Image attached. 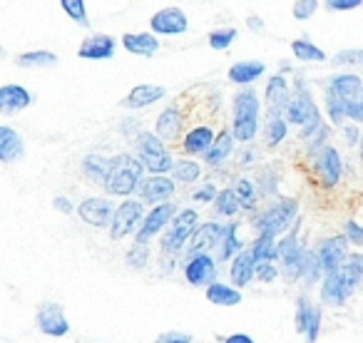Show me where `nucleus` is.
<instances>
[{
    "instance_id": "nucleus-28",
    "label": "nucleus",
    "mask_w": 363,
    "mask_h": 343,
    "mask_svg": "<svg viewBox=\"0 0 363 343\" xmlns=\"http://www.w3.org/2000/svg\"><path fill=\"white\" fill-rule=\"evenodd\" d=\"M122 45H125V50L132 52V55H145V57H152L160 50V40H157L152 33H127V35L122 38Z\"/></svg>"
},
{
    "instance_id": "nucleus-11",
    "label": "nucleus",
    "mask_w": 363,
    "mask_h": 343,
    "mask_svg": "<svg viewBox=\"0 0 363 343\" xmlns=\"http://www.w3.org/2000/svg\"><path fill=\"white\" fill-rule=\"evenodd\" d=\"M323 311L321 306H313L306 293L296 298V331L306 336V343H316L318 331H321Z\"/></svg>"
},
{
    "instance_id": "nucleus-18",
    "label": "nucleus",
    "mask_w": 363,
    "mask_h": 343,
    "mask_svg": "<svg viewBox=\"0 0 363 343\" xmlns=\"http://www.w3.org/2000/svg\"><path fill=\"white\" fill-rule=\"evenodd\" d=\"M351 296H353V291L348 288V283H346V279H343L341 271L326 274V276H323L321 301L326 303V306H343Z\"/></svg>"
},
{
    "instance_id": "nucleus-34",
    "label": "nucleus",
    "mask_w": 363,
    "mask_h": 343,
    "mask_svg": "<svg viewBox=\"0 0 363 343\" xmlns=\"http://www.w3.org/2000/svg\"><path fill=\"white\" fill-rule=\"evenodd\" d=\"M289 135V122L279 112H267V122H264V137H267L269 147H279Z\"/></svg>"
},
{
    "instance_id": "nucleus-46",
    "label": "nucleus",
    "mask_w": 363,
    "mask_h": 343,
    "mask_svg": "<svg viewBox=\"0 0 363 343\" xmlns=\"http://www.w3.org/2000/svg\"><path fill=\"white\" fill-rule=\"evenodd\" d=\"M234 40H237V30L234 28H222V30L209 33V47L212 50H227Z\"/></svg>"
},
{
    "instance_id": "nucleus-33",
    "label": "nucleus",
    "mask_w": 363,
    "mask_h": 343,
    "mask_svg": "<svg viewBox=\"0 0 363 343\" xmlns=\"http://www.w3.org/2000/svg\"><path fill=\"white\" fill-rule=\"evenodd\" d=\"M237 229H239L237 222L224 224V237H222V244H219V264L232 262L239 252H244V244H242V239L237 237Z\"/></svg>"
},
{
    "instance_id": "nucleus-9",
    "label": "nucleus",
    "mask_w": 363,
    "mask_h": 343,
    "mask_svg": "<svg viewBox=\"0 0 363 343\" xmlns=\"http://www.w3.org/2000/svg\"><path fill=\"white\" fill-rule=\"evenodd\" d=\"M217 276H219V264L209 254H197V257L184 259V279L192 286L207 288L217 281Z\"/></svg>"
},
{
    "instance_id": "nucleus-4",
    "label": "nucleus",
    "mask_w": 363,
    "mask_h": 343,
    "mask_svg": "<svg viewBox=\"0 0 363 343\" xmlns=\"http://www.w3.org/2000/svg\"><path fill=\"white\" fill-rule=\"evenodd\" d=\"M298 219V202L289 197H279L272 207H267L264 212L254 214L252 227L259 234H274V237H281L289 227Z\"/></svg>"
},
{
    "instance_id": "nucleus-8",
    "label": "nucleus",
    "mask_w": 363,
    "mask_h": 343,
    "mask_svg": "<svg viewBox=\"0 0 363 343\" xmlns=\"http://www.w3.org/2000/svg\"><path fill=\"white\" fill-rule=\"evenodd\" d=\"M142 212H145V204H142L140 199H125V202L115 209V217H112V224H110V237L115 239V242H120L127 234L135 232L137 224L145 219Z\"/></svg>"
},
{
    "instance_id": "nucleus-25",
    "label": "nucleus",
    "mask_w": 363,
    "mask_h": 343,
    "mask_svg": "<svg viewBox=\"0 0 363 343\" xmlns=\"http://www.w3.org/2000/svg\"><path fill=\"white\" fill-rule=\"evenodd\" d=\"M182 125H184V115L172 105L157 117L155 135L160 137L162 142H174V140H179V135H182Z\"/></svg>"
},
{
    "instance_id": "nucleus-39",
    "label": "nucleus",
    "mask_w": 363,
    "mask_h": 343,
    "mask_svg": "<svg viewBox=\"0 0 363 343\" xmlns=\"http://www.w3.org/2000/svg\"><path fill=\"white\" fill-rule=\"evenodd\" d=\"M303 254H306V249L298 247V249H294V252H289L281 257V274H284L286 281H298V279H301Z\"/></svg>"
},
{
    "instance_id": "nucleus-60",
    "label": "nucleus",
    "mask_w": 363,
    "mask_h": 343,
    "mask_svg": "<svg viewBox=\"0 0 363 343\" xmlns=\"http://www.w3.org/2000/svg\"><path fill=\"white\" fill-rule=\"evenodd\" d=\"M0 57H6V50H0Z\"/></svg>"
},
{
    "instance_id": "nucleus-32",
    "label": "nucleus",
    "mask_w": 363,
    "mask_h": 343,
    "mask_svg": "<svg viewBox=\"0 0 363 343\" xmlns=\"http://www.w3.org/2000/svg\"><path fill=\"white\" fill-rule=\"evenodd\" d=\"M204 296H207V301L214 303V306H237V303H242V291L222 281H214L212 286H207Z\"/></svg>"
},
{
    "instance_id": "nucleus-12",
    "label": "nucleus",
    "mask_w": 363,
    "mask_h": 343,
    "mask_svg": "<svg viewBox=\"0 0 363 343\" xmlns=\"http://www.w3.org/2000/svg\"><path fill=\"white\" fill-rule=\"evenodd\" d=\"M35 321H38V328H40L45 336L60 338V336H67V331H70V323H67V318H65V311H62V306L55 301L40 303V306H38Z\"/></svg>"
},
{
    "instance_id": "nucleus-26",
    "label": "nucleus",
    "mask_w": 363,
    "mask_h": 343,
    "mask_svg": "<svg viewBox=\"0 0 363 343\" xmlns=\"http://www.w3.org/2000/svg\"><path fill=\"white\" fill-rule=\"evenodd\" d=\"M26 154V145H23V137L18 135L13 127L0 125V162H18Z\"/></svg>"
},
{
    "instance_id": "nucleus-41",
    "label": "nucleus",
    "mask_w": 363,
    "mask_h": 343,
    "mask_svg": "<svg viewBox=\"0 0 363 343\" xmlns=\"http://www.w3.org/2000/svg\"><path fill=\"white\" fill-rule=\"evenodd\" d=\"M291 52H294V57H298L301 62H323L326 60V52L308 40H294Z\"/></svg>"
},
{
    "instance_id": "nucleus-10",
    "label": "nucleus",
    "mask_w": 363,
    "mask_h": 343,
    "mask_svg": "<svg viewBox=\"0 0 363 343\" xmlns=\"http://www.w3.org/2000/svg\"><path fill=\"white\" fill-rule=\"evenodd\" d=\"M174 214H177V204H172V202L152 207L150 212L145 214V219H142L140 232L135 234V244H147L152 237H157V234L174 219Z\"/></svg>"
},
{
    "instance_id": "nucleus-48",
    "label": "nucleus",
    "mask_w": 363,
    "mask_h": 343,
    "mask_svg": "<svg viewBox=\"0 0 363 343\" xmlns=\"http://www.w3.org/2000/svg\"><path fill=\"white\" fill-rule=\"evenodd\" d=\"M277 276H279L277 264H272V262L257 264V271H254V279H259L262 283H272V281H277Z\"/></svg>"
},
{
    "instance_id": "nucleus-22",
    "label": "nucleus",
    "mask_w": 363,
    "mask_h": 343,
    "mask_svg": "<svg viewBox=\"0 0 363 343\" xmlns=\"http://www.w3.org/2000/svg\"><path fill=\"white\" fill-rule=\"evenodd\" d=\"M214 140H217V132H214V127L197 125V127H192L187 135H184L182 147H184V152H187V154H202L204 157L209 150H212Z\"/></svg>"
},
{
    "instance_id": "nucleus-40",
    "label": "nucleus",
    "mask_w": 363,
    "mask_h": 343,
    "mask_svg": "<svg viewBox=\"0 0 363 343\" xmlns=\"http://www.w3.org/2000/svg\"><path fill=\"white\" fill-rule=\"evenodd\" d=\"M239 199H237V194H234V189L232 187H227V189H219V194H217V199H214V212L219 214V217H237L239 214Z\"/></svg>"
},
{
    "instance_id": "nucleus-5",
    "label": "nucleus",
    "mask_w": 363,
    "mask_h": 343,
    "mask_svg": "<svg viewBox=\"0 0 363 343\" xmlns=\"http://www.w3.org/2000/svg\"><path fill=\"white\" fill-rule=\"evenodd\" d=\"M135 142H137V152H140L137 159L142 162V167L147 172H152V177H167V172H172V167H174V159L167 152L164 142L155 132H140L135 137Z\"/></svg>"
},
{
    "instance_id": "nucleus-54",
    "label": "nucleus",
    "mask_w": 363,
    "mask_h": 343,
    "mask_svg": "<svg viewBox=\"0 0 363 343\" xmlns=\"http://www.w3.org/2000/svg\"><path fill=\"white\" fill-rule=\"evenodd\" d=\"M346 117H351L353 122H363V100L346 102Z\"/></svg>"
},
{
    "instance_id": "nucleus-58",
    "label": "nucleus",
    "mask_w": 363,
    "mask_h": 343,
    "mask_svg": "<svg viewBox=\"0 0 363 343\" xmlns=\"http://www.w3.org/2000/svg\"><path fill=\"white\" fill-rule=\"evenodd\" d=\"M222 343H254V338L247 336V333H232V336H227Z\"/></svg>"
},
{
    "instance_id": "nucleus-59",
    "label": "nucleus",
    "mask_w": 363,
    "mask_h": 343,
    "mask_svg": "<svg viewBox=\"0 0 363 343\" xmlns=\"http://www.w3.org/2000/svg\"><path fill=\"white\" fill-rule=\"evenodd\" d=\"M247 26L252 28V30H257V33H262V30H264V21H262V18H257V16L247 18Z\"/></svg>"
},
{
    "instance_id": "nucleus-55",
    "label": "nucleus",
    "mask_w": 363,
    "mask_h": 343,
    "mask_svg": "<svg viewBox=\"0 0 363 343\" xmlns=\"http://www.w3.org/2000/svg\"><path fill=\"white\" fill-rule=\"evenodd\" d=\"M363 62V52L358 50H348V52H338L336 57H333V62Z\"/></svg>"
},
{
    "instance_id": "nucleus-24",
    "label": "nucleus",
    "mask_w": 363,
    "mask_h": 343,
    "mask_svg": "<svg viewBox=\"0 0 363 343\" xmlns=\"http://www.w3.org/2000/svg\"><path fill=\"white\" fill-rule=\"evenodd\" d=\"M254 271H257V262L252 257V249H244L237 257L232 259V266H229V279H232L234 288H244L249 281L254 279Z\"/></svg>"
},
{
    "instance_id": "nucleus-23",
    "label": "nucleus",
    "mask_w": 363,
    "mask_h": 343,
    "mask_svg": "<svg viewBox=\"0 0 363 343\" xmlns=\"http://www.w3.org/2000/svg\"><path fill=\"white\" fill-rule=\"evenodd\" d=\"M326 90L333 92L336 97H341V100L351 102V100H358V97H361L363 80L358 75H353V72H338V75H333L331 80H328Z\"/></svg>"
},
{
    "instance_id": "nucleus-43",
    "label": "nucleus",
    "mask_w": 363,
    "mask_h": 343,
    "mask_svg": "<svg viewBox=\"0 0 363 343\" xmlns=\"http://www.w3.org/2000/svg\"><path fill=\"white\" fill-rule=\"evenodd\" d=\"M55 62H57L55 52H48V50H33L18 55V65L23 67H45V65H55Z\"/></svg>"
},
{
    "instance_id": "nucleus-42",
    "label": "nucleus",
    "mask_w": 363,
    "mask_h": 343,
    "mask_svg": "<svg viewBox=\"0 0 363 343\" xmlns=\"http://www.w3.org/2000/svg\"><path fill=\"white\" fill-rule=\"evenodd\" d=\"M323 105H326V112H328V120H331V125L341 127L343 120H346V100H341V97H336L333 92L326 90V95H323Z\"/></svg>"
},
{
    "instance_id": "nucleus-31",
    "label": "nucleus",
    "mask_w": 363,
    "mask_h": 343,
    "mask_svg": "<svg viewBox=\"0 0 363 343\" xmlns=\"http://www.w3.org/2000/svg\"><path fill=\"white\" fill-rule=\"evenodd\" d=\"M264 72H267V65H264V62L244 60V62H237V65L229 67V80L237 82V85H252V82H257Z\"/></svg>"
},
{
    "instance_id": "nucleus-14",
    "label": "nucleus",
    "mask_w": 363,
    "mask_h": 343,
    "mask_svg": "<svg viewBox=\"0 0 363 343\" xmlns=\"http://www.w3.org/2000/svg\"><path fill=\"white\" fill-rule=\"evenodd\" d=\"M222 237H224V224H217V222H204L202 227L194 229L192 239H189V247H187V257H197V254H207L212 249H219L222 244Z\"/></svg>"
},
{
    "instance_id": "nucleus-1",
    "label": "nucleus",
    "mask_w": 363,
    "mask_h": 343,
    "mask_svg": "<svg viewBox=\"0 0 363 343\" xmlns=\"http://www.w3.org/2000/svg\"><path fill=\"white\" fill-rule=\"evenodd\" d=\"M296 92H291L286 102V110H284V120L289 125H296L301 127L298 132V140H308L316 130H321L323 122H321V112H318L316 102H313L311 92L306 87V80L301 75H296Z\"/></svg>"
},
{
    "instance_id": "nucleus-45",
    "label": "nucleus",
    "mask_w": 363,
    "mask_h": 343,
    "mask_svg": "<svg viewBox=\"0 0 363 343\" xmlns=\"http://www.w3.org/2000/svg\"><path fill=\"white\" fill-rule=\"evenodd\" d=\"M318 276H321V266H318L316 252H313V249H306V254H303L301 279H303L306 283H313V281H318Z\"/></svg>"
},
{
    "instance_id": "nucleus-53",
    "label": "nucleus",
    "mask_w": 363,
    "mask_h": 343,
    "mask_svg": "<svg viewBox=\"0 0 363 343\" xmlns=\"http://www.w3.org/2000/svg\"><path fill=\"white\" fill-rule=\"evenodd\" d=\"M361 0H328L326 8L328 11H353V8H361Z\"/></svg>"
},
{
    "instance_id": "nucleus-29",
    "label": "nucleus",
    "mask_w": 363,
    "mask_h": 343,
    "mask_svg": "<svg viewBox=\"0 0 363 343\" xmlns=\"http://www.w3.org/2000/svg\"><path fill=\"white\" fill-rule=\"evenodd\" d=\"M232 152H234V137H232V130H224L222 127V132L217 135V140H214V145H212V150L204 154V162H207L209 167H222L224 162L232 157Z\"/></svg>"
},
{
    "instance_id": "nucleus-2",
    "label": "nucleus",
    "mask_w": 363,
    "mask_h": 343,
    "mask_svg": "<svg viewBox=\"0 0 363 343\" xmlns=\"http://www.w3.org/2000/svg\"><path fill=\"white\" fill-rule=\"evenodd\" d=\"M232 137L242 145L252 142L259 132V112H262V100L257 90H242L237 92L232 102Z\"/></svg>"
},
{
    "instance_id": "nucleus-15",
    "label": "nucleus",
    "mask_w": 363,
    "mask_h": 343,
    "mask_svg": "<svg viewBox=\"0 0 363 343\" xmlns=\"http://www.w3.org/2000/svg\"><path fill=\"white\" fill-rule=\"evenodd\" d=\"M150 28L152 33H160V35H182L189 28L187 13L179 8H162L152 16Z\"/></svg>"
},
{
    "instance_id": "nucleus-37",
    "label": "nucleus",
    "mask_w": 363,
    "mask_h": 343,
    "mask_svg": "<svg viewBox=\"0 0 363 343\" xmlns=\"http://www.w3.org/2000/svg\"><path fill=\"white\" fill-rule=\"evenodd\" d=\"M234 194H237L239 199V207L244 209V212H254L257 209V202H259V192L257 187H254L252 179L247 177H237L234 179Z\"/></svg>"
},
{
    "instance_id": "nucleus-56",
    "label": "nucleus",
    "mask_w": 363,
    "mask_h": 343,
    "mask_svg": "<svg viewBox=\"0 0 363 343\" xmlns=\"http://www.w3.org/2000/svg\"><path fill=\"white\" fill-rule=\"evenodd\" d=\"M52 207H55L57 212H62V214L72 212V202L67 197H55V199H52Z\"/></svg>"
},
{
    "instance_id": "nucleus-27",
    "label": "nucleus",
    "mask_w": 363,
    "mask_h": 343,
    "mask_svg": "<svg viewBox=\"0 0 363 343\" xmlns=\"http://www.w3.org/2000/svg\"><path fill=\"white\" fill-rule=\"evenodd\" d=\"M164 87L160 85H137L130 90V95L122 100V105L130 107V110H142V107H150L155 102H160L164 97Z\"/></svg>"
},
{
    "instance_id": "nucleus-38",
    "label": "nucleus",
    "mask_w": 363,
    "mask_h": 343,
    "mask_svg": "<svg viewBox=\"0 0 363 343\" xmlns=\"http://www.w3.org/2000/svg\"><path fill=\"white\" fill-rule=\"evenodd\" d=\"M202 177V167L192 159H174V167H172V182L179 184H192Z\"/></svg>"
},
{
    "instance_id": "nucleus-30",
    "label": "nucleus",
    "mask_w": 363,
    "mask_h": 343,
    "mask_svg": "<svg viewBox=\"0 0 363 343\" xmlns=\"http://www.w3.org/2000/svg\"><path fill=\"white\" fill-rule=\"evenodd\" d=\"M82 174H85L90 182L105 187L107 177H110V159L90 152V154H85V159H82Z\"/></svg>"
},
{
    "instance_id": "nucleus-13",
    "label": "nucleus",
    "mask_w": 363,
    "mask_h": 343,
    "mask_svg": "<svg viewBox=\"0 0 363 343\" xmlns=\"http://www.w3.org/2000/svg\"><path fill=\"white\" fill-rule=\"evenodd\" d=\"M313 169H316V174H318V182H321L326 189H333L338 182H341V174H343L341 154H338L333 147H323V150L316 154Z\"/></svg>"
},
{
    "instance_id": "nucleus-19",
    "label": "nucleus",
    "mask_w": 363,
    "mask_h": 343,
    "mask_svg": "<svg viewBox=\"0 0 363 343\" xmlns=\"http://www.w3.org/2000/svg\"><path fill=\"white\" fill-rule=\"evenodd\" d=\"M117 50V40L112 35H90L82 40L77 55L85 60H110Z\"/></svg>"
},
{
    "instance_id": "nucleus-7",
    "label": "nucleus",
    "mask_w": 363,
    "mask_h": 343,
    "mask_svg": "<svg viewBox=\"0 0 363 343\" xmlns=\"http://www.w3.org/2000/svg\"><path fill=\"white\" fill-rule=\"evenodd\" d=\"M316 259H318V266H321V274L326 276V274H336L341 271V266L346 264L348 259V242L346 237H341V234H336V237H326L321 239V244H318L316 249Z\"/></svg>"
},
{
    "instance_id": "nucleus-36",
    "label": "nucleus",
    "mask_w": 363,
    "mask_h": 343,
    "mask_svg": "<svg viewBox=\"0 0 363 343\" xmlns=\"http://www.w3.org/2000/svg\"><path fill=\"white\" fill-rule=\"evenodd\" d=\"M341 274H343V279H346L348 288L356 293L358 288L363 286V254H358V252L348 254L346 264L341 266Z\"/></svg>"
},
{
    "instance_id": "nucleus-3",
    "label": "nucleus",
    "mask_w": 363,
    "mask_h": 343,
    "mask_svg": "<svg viewBox=\"0 0 363 343\" xmlns=\"http://www.w3.org/2000/svg\"><path fill=\"white\" fill-rule=\"evenodd\" d=\"M142 172H145V167L135 154L110 157V177L105 182V189L115 197H130L140 187Z\"/></svg>"
},
{
    "instance_id": "nucleus-52",
    "label": "nucleus",
    "mask_w": 363,
    "mask_h": 343,
    "mask_svg": "<svg viewBox=\"0 0 363 343\" xmlns=\"http://www.w3.org/2000/svg\"><path fill=\"white\" fill-rule=\"evenodd\" d=\"M155 343H192V336L182 331H167L155 338Z\"/></svg>"
},
{
    "instance_id": "nucleus-21",
    "label": "nucleus",
    "mask_w": 363,
    "mask_h": 343,
    "mask_svg": "<svg viewBox=\"0 0 363 343\" xmlns=\"http://www.w3.org/2000/svg\"><path fill=\"white\" fill-rule=\"evenodd\" d=\"M291 97V87H289L286 77L284 75H274L267 82V92H264V102H267V112H279L284 115L286 110V102Z\"/></svg>"
},
{
    "instance_id": "nucleus-50",
    "label": "nucleus",
    "mask_w": 363,
    "mask_h": 343,
    "mask_svg": "<svg viewBox=\"0 0 363 343\" xmlns=\"http://www.w3.org/2000/svg\"><path fill=\"white\" fill-rule=\"evenodd\" d=\"M316 8H318L316 0H298V3H294V18L296 21H308L316 13Z\"/></svg>"
},
{
    "instance_id": "nucleus-51",
    "label": "nucleus",
    "mask_w": 363,
    "mask_h": 343,
    "mask_svg": "<svg viewBox=\"0 0 363 343\" xmlns=\"http://www.w3.org/2000/svg\"><path fill=\"white\" fill-rule=\"evenodd\" d=\"M217 194H219V189L214 187L212 182H207V184H202V187H199L197 192L192 194V199H194V202L207 204V202H214V199H217Z\"/></svg>"
},
{
    "instance_id": "nucleus-57",
    "label": "nucleus",
    "mask_w": 363,
    "mask_h": 343,
    "mask_svg": "<svg viewBox=\"0 0 363 343\" xmlns=\"http://www.w3.org/2000/svg\"><path fill=\"white\" fill-rule=\"evenodd\" d=\"M343 135H346V142L348 145H358V140H361V132H358V127H346V130H343Z\"/></svg>"
},
{
    "instance_id": "nucleus-20",
    "label": "nucleus",
    "mask_w": 363,
    "mask_h": 343,
    "mask_svg": "<svg viewBox=\"0 0 363 343\" xmlns=\"http://www.w3.org/2000/svg\"><path fill=\"white\" fill-rule=\"evenodd\" d=\"M33 102V95L23 85H3L0 87V112L3 115H18Z\"/></svg>"
},
{
    "instance_id": "nucleus-17",
    "label": "nucleus",
    "mask_w": 363,
    "mask_h": 343,
    "mask_svg": "<svg viewBox=\"0 0 363 343\" xmlns=\"http://www.w3.org/2000/svg\"><path fill=\"white\" fill-rule=\"evenodd\" d=\"M142 204H164L174 194V182L172 177H145L137 187Z\"/></svg>"
},
{
    "instance_id": "nucleus-6",
    "label": "nucleus",
    "mask_w": 363,
    "mask_h": 343,
    "mask_svg": "<svg viewBox=\"0 0 363 343\" xmlns=\"http://www.w3.org/2000/svg\"><path fill=\"white\" fill-rule=\"evenodd\" d=\"M199 227V214L194 209H182L174 214V219L169 222V232L162 234V257H177L184 249V244H189L194 229Z\"/></svg>"
},
{
    "instance_id": "nucleus-35",
    "label": "nucleus",
    "mask_w": 363,
    "mask_h": 343,
    "mask_svg": "<svg viewBox=\"0 0 363 343\" xmlns=\"http://www.w3.org/2000/svg\"><path fill=\"white\" fill-rule=\"evenodd\" d=\"M277 242L279 239L274 234H259L252 244V257L257 264H264V262H277L279 259V252H277Z\"/></svg>"
},
{
    "instance_id": "nucleus-47",
    "label": "nucleus",
    "mask_w": 363,
    "mask_h": 343,
    "mask_svg": "<svg viewBox=\"0 0 363 343\" xmlns=\"http://www.w3.org/2000/svg\"><path fill=\"white\" fill-rule=\"evenodd\" d=\"M60 8H62V11H65L67 16H70L75 23H80V26H85V28L90 26V23H87V6L82 3V0H62Z\"/></svg>"
},
{
    "instance_id": "nucleus-44",
    "label": "nucleus",
    "mask_w": 363,
    "mask_h": 343,
    "mask_svg": "<svg viewBox=\"0 0 363 343\" xmlns=\"http://www.w3.org/2000/svg\"><path fill=\"white\" fill-rule=\"evenodd\" d=\"M125 259H127V264H130L132 269L142 271V269L150 264V247H147V244H132Z\"/></svg>"
},
{
    "instance_id": "nucleus-16",
    "label": "nucleus",
    "mask_w": 363,
    "mask_h": 343,
    "mask_svg": "<svg viewBox=\"0 0 363 343\" xmlns=\"http://www.w3.org/2000/svg\"><path fill=\"white\" fill-rule=\"evenodd\" d=\"M115 209L117 207H112L110 199L90 197V199H85V202H82L80 207H77V217H80L82 222L92 224V227L102 229V227H107V224H112Z\"/></svg>"
},
{
    "instance_id": "nucleus-49",
    "label": "nucleus",
    "mask_w": 363,
    "mask_h": 343,
    "mask_svg": "<svg viewBox=\"0 0 363 343\" xmlns=\"http://www.w3.org/2000/svg\"><path fill=\"white\" fill-rule=\"evenodd\" d=\"M343 237H346L348 244H356V247H363V227L353 219H348L346 227H343Z\"/></svg>"
}]
</instances>
